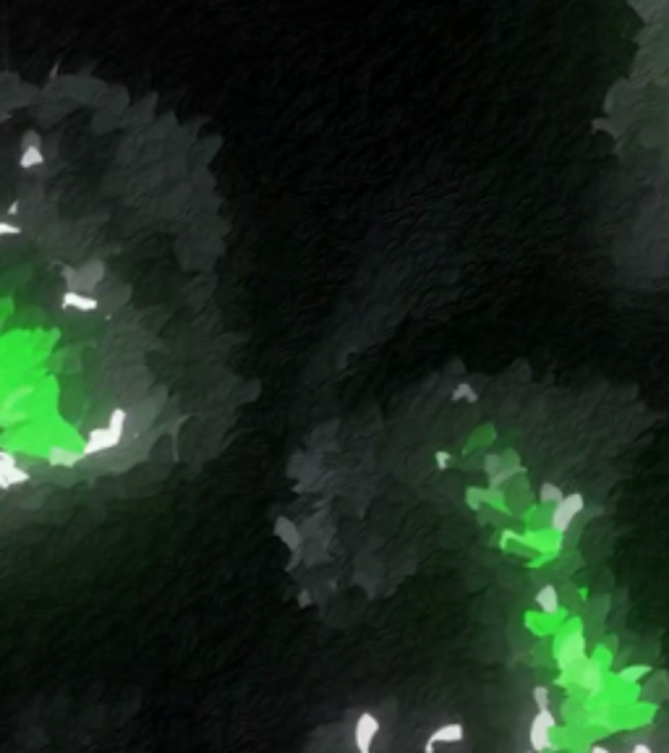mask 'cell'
I'll list each match as a JSON object with an SVG mask.
<instances>
[{"mask_svg":"<svg viewBox=\"0 0 669 753\" xmlns=\"http://www.w3.org/2000/svg\"><path fill=\"white\" fill-rule=\"evenodd\" d=\"M126 421H128V416H126L123 408H115L110 413L108 427H99V429H92V432H89L87 442H84V450H81V458L97 456V453H105V450L118 447L121 440H123Z\"/></svg>","mask_w":669,"mask_h":753,"instance_id":"1","label":"cell"},{"mask_svg":"<svg viewBox=\"0 0 669 753\" xmlns=\"http://www.w3.org/2000/svg\"><path fill=\"white\" fill-rule=\"evenodd\" d=\"M552 730H557V716L552 714V709H536L528 727V743L531 751L544 753L552 748Z\"/></svg>","mask_w":669,"mask_h":753,"instance_id":"2","label":"cell"},{"mask_svg":"<svg viewBox=\"0 0 669 753\" xmlns=\"http://www.w3.org/2000/svg\"><path fill=\"white\" fill-rule=\"evenodd\" d=\"M382 730V722L379 716L372 714V712H361L359 719H356V727H353V745H356V753H372V745L377 741Z\"/></svg>","mask_w":669,"mask_h":753,"instance_id":"3","label":"cell"},{"mask_svg":"<svg viewBox=\"0 0 669 753\" xmlns=\"http://www.w3.org/2000/svg\"><path fill=\"white\" fill-rule=\"evenodd\" d=\"M583 494H568L562 497L555 510H552V531L555 534H565L570 529V523L575 520V516L583 510Z\"/></svg>","mask_w":669,"mask_h":753,"instance_id":"4","label":"cell"},{"mask_svg":"<svg viewBox=\"0 0 669 753\" xmlns=\"http://www.w3.org/2000/svg\"><path fill=\"white\" fill-rule=\"evenodd\" d=\"M26 482H29V473H26V469H21L16 456L11 450H0V489L8 492L11 487Z\"/></svg>","mask_w":669,"mask_h":753,"instance_id":"5","label":"cell"},{"mask_svg":"<svg viewBox=\"0 0 669 753\" xmlns=\"http://www.w3.org/2000/svg\"><path fill=\"white\" fill-rule=\"evenodd\" d=\"M466 738V727L463 722H447L442 727H437L429 735V741L423 743V753H434L437 745H445V743H460Z\"/></svg>","mask_w":669,"mask_h":753,"instance_id":"6","label":"cell"},{"mask_svg":"<svg viewBox=\"0 0 669 753\" xmlns=\"http://www.w3.org/2000/svg\"><path fill=\"white\" fill-rule=\"evenodd\" d=\"M578 659H583V638H581V633H570V636L565 638V643L559 646V662L565 667H570V665H575Z\"/></svg>","mask_w":669,"mask_h":753,"instance_id":"7","label":"cell"},{"mask_svg":"<svg viewBox=\"0 0 669 753\" xmlns=\"http://www.w3.org/2000/svg\"><path fill=\"white\" fill-rule=\"evenodd\" d=\"M536 607L544 612V615H557L559 612V594L555 586H541L539 591H536Z\"/></svg>","mask_w":669,"mask_h":753,"instance_id":"8","label":"cell"},{"mask_svg":"<svg viewBox=\"0 0 669 753\" xmlns=\"http://www.w3.org/2000/svg\"><path fill=\"white\" fill-rule=\"evenodd\" d=\"M48 460H50V466H63V469H74L76 463L81 460V453H74V450H68V447H61V444H55V447H50Z\"/></svg>","mask_w":669,"mask_h":753,"instance_id":"9","label":"cell"},{"mask_svg":"<svg viewBox=\"0 0 669 753\" xmlns=\"http://www.w3.org/2000/svg\"><path fill=\"white\" fill-rule=\"evenodd\" d=\"M61 304L68 309V306H74V309L79 311H94L99 306L97 304V298H89V296H81V293H76V291H66L61 298Z\"/></svg>","mask_w":669,"mask_h":753,"instance_id":"10","label":"cell"},{"mask_svg":"<svg viewBox=\"0 0 669 753\" xmlns=\"http://www.w3.org/2000/svg\"><path fill=\"white\" fill-rule=\"evenodd\" d=\"M581 683L588 691H599L601 688V669L596 665H588L581 669Z\"/></svg>","mask_w":669,"mask_h":753,"instance_id":"11","label":"cell"},{"mask_svg":"<svg viewBox=\"0 0 669 753\" xmlns=\"http://www.w3.org/2000/svg\"><path fill=\"white\" fill-rule=\"evenodd\" d=\"M277 534H280V536L286 539L288 547H296V549L301 547V534L296 531V526H293L290 520H286V518L277 520Z\"/></svg>","mask_w":669,"mask_h":753,"instance_id":"12","label":"cell"},{"mask_svg":"<svg viewBox=\"0 0 669 753\" xmlns=\"http://www.w3.org/2000/svg\"><path fill=\"white\" fill-rule=\"evenodd\" d=\"M45 162V155H42V149L37 147H24V152H21V157H19V165L21 168H37V165H42Z\"/></svg>","mask_w":669,"mask_h":753,"instance_id":"13","label":"cell"},{"mask_svg":"<svg viewBox=\"0 0 669 753\" xmlns=\"http://www.w3.org/2000/svg\"><path fill=\"white\" fill-rule=\"evenodd\" d=\"M549 701H552L549 688H544V685H536V688H533V704H536V709H549Z\"/></svg>","mask_w":669,"mask_h":753,"instance_id":"14","label":"cell"},{"mask_svg":"<svg viewBox=\"0 0 669 753\" xmlns=\"http://www.w3.org/2000/svg\"><path fill=\"white\" fill-rule=\"evenodd\" d=\"M476 398H479V395H476V390H473L471 384H466V382L458 384V387L452 390V400H468V403H473Z\"/></svg>","mask_w":669,"mask_h":753,"instance_id":"15","label":"cell"},{"mask_svg":"<svg viewBox=\"0 0 669 753\" xmlns=\"http://www.w3.org/2000/svg\"><path fill=\"white\" fill-rule=\"evenodd\" d=\"M559 500H562V492H559L555 484H544L541 487V502H555L557 505Z\"/></svg>","mask_w":669,"mask_h":753,"instance_id":"16","label":"cell"},{"mask_svg":"<svg viewBox=\"0 0 669 753\" xmlns=\"http://www.w3.org/2000/svg\"><path fill=\"white\" fill-rule=\"evenodd\" d=\"M16 233H21V228H16V225L8 220L0 222V235H16Z\"/></svg>","mask_w":669,"mask_h":753,"instance_id":"17","label":"cell"},{"mask_svg":"<svg viewBox=\"0 0 669 753\" xmlns=\"http://www.w3.org/2000/svg\"><path fill=\"white\" fill-rule=\"evenodd\" d=\"M646 669H648V667H630L628 672H622V678H625V680H635V678H641Z\"/></svg>","mask_w":669,"mask_h":753,"instance_id":"18","label":"cell"},{"mask_svg":"<svg viewBox=\"0 0 669 753\" xmlns=\"http://www.w3.org/2000/svg\"><path fill=\"white\" fill-rule=\"evenodd\" d=\"M434 460H437V469H447V466H450V453L442 450V453H437V456H434Z\"/></svg>","mask_w":669,"mask_h":753,"instance_id":"19","label":"cell"},{"mask_svg":"<svg viewBox=\"0 0 669 753\" xmlns=\"http://www.w3.org/2000/svg\"><path fill=\"white\" fill-rule=\"evenodd\" d=\"M630 753H651V748L646 745V743H638V745H632Z\"/></svg>","mask_w":669,"mask_h":753,"instance_id":"20","label":"cell"},{"mask_svg":"<svg viewBox=\"0 0 669 753\" xmlns=\"http://www.w3.org/2000/svg\"><path fill=\"white\" fill-rule=\"evenodd\" d=\"M588 753H612V751H609L607 745H594V748H591Z\"/></svg>","mask_w":669,"mask_h":753,"instance_id":"21","label":"cell"},{"mask_svg":"<svg viewBox=\"0 0 669 753\" xmlns=\"http://www.w3.org/2000/svg\"><path fill=\"white\" fill-rule=\"evenodd\" d=\"M526 753H536V751H526Z\"/></svg>","mask_w":669,"mask_h":753,"instance_id":"22","label":"cell"}]
</instances>
